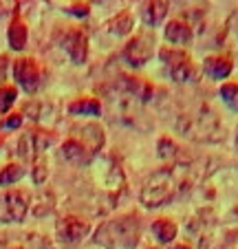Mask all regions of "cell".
<instances>
[{"instance_id":"obj_1","label":"cell","mask_w":238,"mask_h":249,"mask_svg":"<svg viewBox=\"0 0 238 249\" xmlns=\"http://www.w3.org/2000/svg\"><path fill=\"white\" fill-rule=\"evenodd\" d=\"M141 223L137 214H124L115 221L104 223L97 230V243L108 249H130L139 243Z\"/></svg>"},{"instance_id":"obj_2","label":"cell","mask_w":238,"mask_h":249,"mask_svg":"<svg viewBox=\"0 0 238 249\" xmlns=\"http://www.w3.org/2000/svg\"><path fill=\"white\" fill-rule=\"evenodd\" d=\"M79 135H73L64 141L62 157L71 163L86 165L95 157V152L104 146V130L99 126H86L84 130H77Z\"/></svg>"},{"instance_id":"obj_3","label":"cell","mask_w":238,"mask_h":249,"mask_svg":"<svg viewBox=\"0 0 238 249\" xmlns=\"http://www.w3.org/2000/svg\"><path fill=\"white\" fill-rule=\"evenodd\" d=\"M177 192V179L170 168H161L146 181L141 190V203L146 207H161L170 201Z\"/></svg>"},{"instance_id":"obj_4","label":"cell","mask_w":238,"mask_h":249,"mask_svg":"<svg viewBox=\"0 0 238 249\" xmlns=\"http://www.w3.org/2000/svg\"><path fill=\"white\" fill-rule=\"evenodd\" d=\"M29 212V192L11 190L0 196V223H20Z\"/></svg>"},{"instance_id":"obj_5","label":"cell","mask_w":238,"mask_h":249,"mask_svg":"<svg viewBox=\"0 0 238 249\" xmlns=\"http://www.w3.org/2000/svg\"><path fill=\"white\" fill-rule=\"evenodd\" d=\"M161 60L170 66V75L177 82H194L199 71L192 64L190 55L185 51H177V49H164L161 51Z\"/></svg>"},{"instance_id":"obj_6","label":"cell","mask_w":238,"mask_h":249,"mask_svg":"<svg viewBox=\"0 0 238 249\" xmlns=\"http://www.w3.org/2000/svg\"><path fill=\"white\" fill-rule=\"evenodd\" d=\"M154 53V33L152 31H141L126 44L124 57L128 60L130 66H144L146 62L152 57Z\"/></svg>"},{"instance_id":"obj_7","label":"cell","mask_w":238,"mask_h":249,"mask_svg":"<svg viewBox=\"0 0 238 249\" xmlns=\"http://www.w3.org/2000/svg\"><path fill=\"white\" fill-rule=\"evenodd\" d=\"M53 141V135L47 130H29L22 135V139H20L18 143V155L22 157V159H37V157L42 155L44 150H47L49 146H51Z\"/></svg>"},{"instance_id":"obj_8","label":"cell","mask_w":238,"mask_h":249,"mask_svg":"<svg viewBox=\"0 0 238 249\" xmlns=\"http://www.w3.org/2000/svg\"><path fill=\"white\" fill-rule=\"evenodd\" d=\"M14 77L24 90H33L40 84V66L31 57H20L14 62Z\"/></svg>"},{"instance_id":"obj_9","label":"cell","mask_w":238,"mask_h":249,"mask_svg":"<svg viewBox=\"0 0 238 249\" xmlns=\"http://www.w3.org/2000/svg\"><path fill=\"white\" fill-rule=\"evenodd\" d=\"M64 51L69 53V57L75 64H82L86 60V53H89V36L82 29H73L64 36V42H62Z\"/></svg>"},{"instance_id":"obj_10","label":"cell","mask_w":238,"mask_h":249,"mask_svg":"<svg viewBox=\"0 0 238 249\" xmlns=\"http://www.w3.org/2000/svg\"><path fill=\"white\" fill-rule=\"evenodd\" d=\"M89 230H91L89 223L77 218V216H66L57 223V236H60L62 243H69V245L82 240L86 234H89Z\"/></svg>"},{"instance_id":"obj_11","label":"cell","mask_w":238,"mask_h":249,"mask_svg":"<svg viewBox=\"0 0 238 249\" xmlns=\"http://www.w3.org/2000/svg\"><path fill=\"white\" fill-rule=\"evenodd\" d=\"M232 69H234V62L229 55H210L203 62V71H205V75L212 77V80H225V77H229Z\"/></svg>"},{"instance_id":"obj_12","label":"cell","mask_w":238,"mask_h":249,"mask_svg":"<svg viewBox=\"0 0 238 249\" xmlns=\"http://www.w3.org/2000/svg\"><path fill=\"white\" fill-rule=\"evenodd\" d=\"M165 38H168L172 44H177V47H187L194 36H192V27L185 22V20L174 18L165 24Z\"/></svg>"},{"instance_id":"obj_13","label":"cell","mask_w":238,"mask_h":249,"mask_svg":"<svg viewBox=\"0 0 238 249\" xmlns=\"http://www.w3.org/2000/svg\"><path fill=\"white\" fill-rule=\"evenodd\" d=\"M152 234L159 243L170 245L174 238H177V223L172 218H157L152 223Z\"/></svg>"},{"instance_id":"obj_14","label":"cell","mask_w":238,"mask_h":249,"mask_svg":"<svg viewBox=\"0 0 238 249\" xmlns=\"http://www.w3.org/2000/svg\"><path fill=\"white\" fill-rule=\"evenodd\" d=\"M69 113L71 115H89V117H97L102 113V104L95 97H82L69 104Z\"/></svg>"},{"instance_id":"obj_15","label":"cell","mask_w":238,"mask_h":249,"mask_svg":"<svg viewBox=\"0 0 238 249\" xmlns=\"http://www.w3.org/2000/svg\"><path fill=\"white\" fill-rule=\"evenodd\" d=\"M165 14H168V2H148L144 9V22L154 29L164 22Z\"/></svg>"},{"instance_id":"obj_16","label":"cell","mask_w":238,"mask_h":249,"mask_svg":"<svg viewBox=\"0 0 238 249\" xmlns=\"http://www.w3.org/2000/svg\"><path fill=\"white\" fill-rule=\"evenodd\" d=\"M7 36H9V47L14 49V51H22L24 49V44H27V27H24L22 22H18V20H16L14 24H11L9 27V33H7Z\"/></svg>"},{"instance_id":"obj_17","label":"cell","mask_w":238,"mask_h":249,"mask_svg":"<svg viewBox=\"0 0 238 249\" xmlns=\"http://www.w3.org/2000/svg\"><path fill=\"white\" fill-rule=\"evenodd\" d=\"M24 177V168L18 163H9L0 170V185H14Z\"/></svg>"},{"instance_id":"obj_18","label":"cell","mask_w":238,"mask_h":249,"mask_svg":"<svg viewBox=\"0 0 238 249\" xmlns=\"http://www.w3.org/2000/svg\"><path fill=\"white\" fill-rule=\"evenodd\" d=\"M220 97H223V102L229 106V110L238 113V84L236 82H225V84L220 86Z\"/></svg>"},{"instance_id":"obj_19","label":"cell","mask_w":238,"mask_h":249,"mask_svg":"<svg viewBox=\"0 0 238 249\" xmlns=\"http://www.w3.org/2000/svg\"><path fill=\"white\" fill-rule=\"evenodd\" d=\"M132 27H135V22H132V16L130 14L117 16V20H112V22H110V31L117 33V36H126V33H130Z\"/></svg>"},{"instance_id":"obj_20","label":"cell","mask_w":238,"mask_h":249,"mask_svg":"<svg viewBox=\"0 0 238 249\" xmlns=\"http://www.w3.org/2000/svg\"><path fill=\"white\" fill-rule=\"evenodd\" d=\"M18 97V90L14 86H5V89H0V113H7L11 108V104L16 102Z\"/></svg>"},{"instance_id":"obj_21","label":"cell","mask_w":238,"mask_h":249,"mask_svg":"<svg viewBox=\"0 0 238 249\" xmlns=\"http://www.w3.org/2000/svg\"><path fill=\"white\" fill-rule=\"evenodd\" d=\"M91 7L86 2H75V5H69L66 7V14H73V16H89Z\"/></svg>"},{"instance_id":"obj_22","label":"cell","mask_w":238,"mask_h":249,"mask_svg":"<svg viewBox=\"0 0 238 249\" xmlns=\"http://www.w3.org/2000/svg\"><path fill=\"white\" fill-rule=\"evenodd\" d=\"M159 148H161V150H159V155L161 157H172L174 155V143L172 141H168V139L159 141Z\"/></svg>"},{"instance_id":"obj_23","label":"cell","mask_w":238,"mask_h":249,"mask_svg":"<svg viewBox=\"0 0 238 249\" xmlns=\"http://www.w3.org/2000/svg\"><path fill=\"white\" fill-rule=\"evenodd\" d=\"M20 124H22V117L20 115H11V117H7L2 122V128H18Z\"/></svg>"},{"instance_id":"obj_24","label":"cell","mask_w":238,"mask_h":249,"mask_svg":"<svg viewBox=\"0 0 238 249\" xmlns=\"http://www.w3.org/2000/svg\"><path fill=\"white\" fill-rule=\"evenodd\" d=\"M170 249H192V247H190V245H185V243H181V245H172Z\"/></svg>"},{"instance_id":"obj_25","label":"cell","mask_w":238,"mask_h":249,"mask_svg":"<svg viewBox=\"0 0 238 249\" xmlns=\"http://www.w3.org/2000/svg\"><path fill=\"white\" fill-rule=\"evenodd\" d=\"M236 146H238V135H236Z\"/></svg>"},{"instance_id":"obj_26","label":"cell","mask_w":238,"mask_h":249,"mask_svg":"<svg viewBox=\"0 0 238 249\" xmlns=\"http://www.w3.org/2000/svg\"><path fill=\"white\" fill-rule=\"evenodd\" d=\"M148 249H157V247H148Z\"/></svg>"},{"instance_id":"obj_27","label":"cell","mask_w":238,"mask_h":249,"mask_svg":"<svg viewBox=\"0 0 238 249\" xmlns=\"http://www.w3.org/2000/svg\"><path fill=\"white\" fill-rule=\"evenodd\" d=\"M14 249H20V247H14Z\"/></svg>"}]
</instances>
